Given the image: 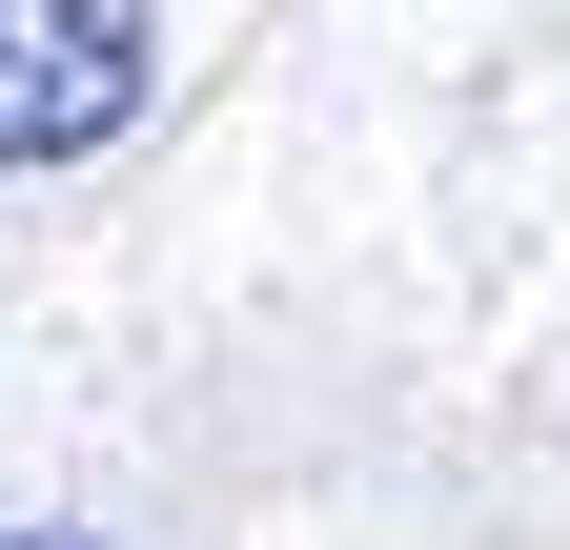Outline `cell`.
I'll return each instance as SVG.
<instances>
[{"mask_svg": "<svg viewBox=\"0 0 570 550\" xmlns=\"http://www.w3.org/2000/svg\"><path fill=\"white\" fill-rule=\"evenodd\" d=\"M142 102H164V21L142 0H0V184L102 164Z\"/></svg>", "mask_w": 570, "mask_h": 550, "instance_id": "cell-1", "label": "cell"}, {"mask_svg": "<svg viewBox=\"0 0 570 550\" xmlns=\"http://www.w3.org/2000/svg\"><path fill=\"white\" fill-rule=\"evenodd\" d=\"M0 550H82V530H0Z\"/></svg>", "mask_w": 570, "mask_h": 550, "instance_id": "cell-2", "label": "cell"}]
</instances>
